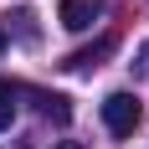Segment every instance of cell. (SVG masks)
Listing matches in <instances>:
<instances>
[{"instance_id": "5b68a950", "label": "cell", "mask_w": 149, "mask_h": 149, "mask_svg": "<svg viewBox=\"0 0 149 149\" xmlns=\"http://www.w3.org/2000/svg\"><path fill=\"white\" fill-rule=\"evenodd\" d=\"M10 118H15V88L0 77V129H10Z\"/></svg>"}, {"instance_id": "52a82bcc", "label": "cell", "mask_w": 149, "mask_h": 149, "mask_svg": "<svg viewBox=\"0 0 149 149\" xmlns=\"http://www.w3.org/2000/svg\"><path fill=\"white\" fill-rule=\"evenodd\" d=\"M52 149H82V144H52Z\"/></svg>"}, {"instance_id": "8992f818", "label": "cell", "mask_w": 149, "mask_h": 149, "mask_svg": "<svg viewBox=\"0 0 149 149\" xmlns=\"http://www.w3.org/2000/svg\"><path fill=\"white\" fill-rule=\"evenodd\" d=\"M5 46H10V31H5V26H0V57H5Z\"/></svg>"}, {"instance_id": "6da1fadb", "label": "cell", "mask_w": 149, "mask_h": 149, "mask_svg": "<svg viewBox=\"0 0 149 149\" xmlns=\"http://www.w3.org/2000/svg\"><path fill=\"white\" fill-rule=\"evenodd\" d=\"M103 123H108V134L129 139L139 123H144V108H139V98H134V93H108V98H103Z\"/></svg>"}, {"instance_id": "3957f363", "label": "cell", "mask_w": 149, "mask_h": 149, "mask_svg": "<svg viewBox=\"0 0 149 149\" xmlns=\"http://www.w3.org/2000/svg\"><path fill=\"white\" fill-rule=\"evenodd\" d=\"M113 46H118V36H98L93 46L72 52V57L62 62V67H67V72H93V67H103V57H113Z\"/></svg>"}, {"instance_id": "277c9868", "label": "cell", "mask_w": 149, "mask_h": 149, "mask_svg": "<svg viewBox=\"0 0 149 149\" xmlns=\"http://www.w3.org/2000/svg\"><path fill=\"white\" fill-rule=\"evenodd\" d=\"M36 98V108H41V118H52V123H72V103L62 98V93H31Z\"/></svg>"}, {"instance_id": "7a4b0ae2", "label": "cell", "mask_w": 149, "mask_h": 149, "mask_svg": "<svg viewBox=\"0 0 149 149\" xmlns=\"http://www.w3.org/2000/svg\"><path fill=\"white\" fill-rule=\"evenodd\" d=\"M98 15H103V0H62L57 5V21L67 31H88Z\"/></svg>"}]
</instances>
